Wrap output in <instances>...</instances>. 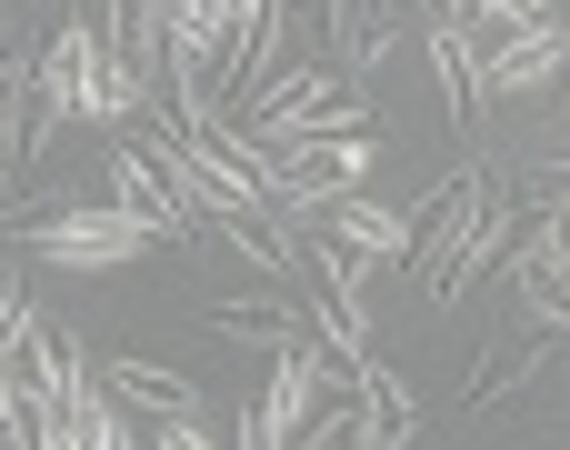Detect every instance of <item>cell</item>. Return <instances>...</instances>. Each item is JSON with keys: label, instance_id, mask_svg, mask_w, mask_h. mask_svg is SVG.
Returning a JSON list of instances; mask_svg holds the SVG:
<instances>
[{"label": "cell", "instance_id": "e0dca14e", "mask_svg": "<svg viewBox=\"0 0 570 450\" xmlns=\"http://www.w3.org/2000/svg\"><path fill=\"white\" fill-rule=\"evenodd\" d=\"M0 10H10V0H0Z\"/></svg>", "mask_w": 570, "mask_h": 450}, {"label": "cell", "instance_id": "8fae6325", "mask_svg": "<svg viewBox=\"0 0 570 450\" xmlns=\"http://www.w3.org/2000/svg\"><path fill=\"white\" fill-rule=\"evenodd\" d=\"M200 331H210V341H240V351H271V361H281V351H291L311 321H301V301H200Z\"/></svg>", "mask_w": 570, "mask_h": 450}, {"label": "cell", "instance_id": "9a60e30c", "mask_svg": "<svg viewBox=\"0 0 570 450\" xmlns=\"http://www.w3.org/2000/svg\"><path fill=\"white\" fill-rule=\"evenodd\" d=\"M70 421H80V450H150V441H140V431H130V401H120L110 381H90Z\"/></svg>", "mask_w": 570, "mask_h": 450}, {"label": "cell", "instance_id": "ac0fdd59", "mask_svg": "<svg viewBox=\"0 0 570 450\" xmlns=\"http://www.w3.org/2000/svg\"><path fill=\"white\" fill-rule=\"evenodd\" d=\"M561 321H570V311H561Z\"/></svg>", "mask_w": 570, "mask_h": 450}, {"label": "cell", "instance_id": "d6986e66", "mask_svg": "<svg viewBox=\"0 0 570 450\" xmlns=\"http://www.w3.org/2000/svg\"><path fill=\"white\" fill-rule=\"evenodd\" d=\"M561 170H570V160H561Z\"/></svg>", "mask_w": 570, "mask_h": 450}, {"label": "cell", "instance_id": "ba28073f", "mask_svg": "<svg viewBox=\"0 0 570 450\" xmlns=\"http://www.w3.org/2000/svg\"><path fill=\"white\" fill-rule=\"evenodd\" d=\"M110 200H120L150 241H170V251H190V231H200V221L170 200V180H160V160H150L140 140H110Z\"/></svg>", "mask_w": 570, "mask_h": 450}, {"label": "cell", "instance_id": "2e32d148", "mask_svg": "<svg viewBox=\"0 0 570 450\" xmlns=\"http://www.w3.org/2000/svg\"><path fill=\"white\" fill-rule=\"evenodd\" d=\"M150 450H220V441H210L200 411H190V421H150Z\"/></svg>", "mask_w": 570, "mask_h": 450}, {"label": "cell", "instance_id": "6da1fadb", "mask_svg": "<svg viewBox=\"0 0 570 450\" xmlns=\"http://www.w3.org/2000/svg\"><path fill=\"white\" fill-rule=\"evenodd\" d=\"M10 251L20 261H50V271H120V261L150 251V231L120 200H60L40 221H10Z\"/></svg>", "mask_w": 570, "mask_h": 450}, {"label": "cell", "instance_id": "7a4b0ae2", "mask_svg": "<svg viewBox=\"0 0 570 450\" xmlns=\"http://www.w3.org/2000/svg\"><path fill=\"white\" fill-rule=\"evenodd\" d=\"M371 160H381V140H371V130L291 140V150H271V160H261V190H271V211H331V200H351V190L371 180Z\"/></svg>", "mask_w": 570, "mask_h": 450}, {"label": "cell", "instance_id": "30bf717a", "mask_svg": "<svg viewBox=\"0 0 570 450\" xmlns=\"http://www.w3.org/2000/svg\"><path fill=\"white\" fill-rule=\"evenodd\" d=\"M20 381H30V401H70V411H80V391H90L100 371H90V351H80L70 321H40L30 351H20Z\"/></svg>", "mask_w": 570, "mask_h": 450}, {"label": "cell", "instance_id": "9c48e42d", "mask_svg": "<svg viewBox=\"0 0 570 450\" xmlns=\"http://www.w3.org/2000/svg\"><path fill=\"white\" fill-rule=\"evenodd\" d=\"M481 70H491V100H521V90L561 80V70H570V20L551 10V20H531V30H511V40H491Z\"/></svg>", "mask_w": 570, "mask_h": 450}, {"label": "cell", "instance_id": "277c9868", "mask_svg": "<svg viewBox=\"0 0 570 450\" xmlns=\"http://www.w3.org/2000/svg\"><path fill=\"white\" fill-rule=\"evenodd\" d=\"M431 10L421 0H321V50L341 60V80H371Z\"/></svg>", "mask_w": 570, "mask_h": 450}, {"label": "cell", "instance_id": "5bb4252c", "mask_svg": "<svg viewBox=\"0 0 570 450\" xmlns=\"http://www.w3.org/2000/svg\"><path fill=\"white\" fill-rule=\"evenodd\" d=\"M421 441V401H411V381L401 371H361V450H411Z\"/></svg>", "mask_w": 570, "mask_h": 450}, {"label": "cell", "instance_id": "7c38bea8", "mask_svg": "<svg viewBox=\"0 0 570 450\" xmlns=\"http://www.w3.org/2000/svg\"><path fill=\"white\" fill-rule=\"evenodd\" d=\"M331 241H351L371 271H411V211H371V200H331L321 211Z\"/></svg>", "mask_w": 570, "mask_h": 450}, {"label": "cell", "instance_id": "8992f818", "mask_svg": "<svg viewBox=\"0 0 570 450\" xmlns=\"http://www.w3.org/2000/svg\"><path fill=\"white\" fill-rule=\"evenodd\" d=\"M421 50H431V80H441V120L471 140V130H481V100H491L481 30H471V20H421Z\"/></svg>", "mask_w": 570, "mask_h": 450}, {"label": "cell", "instance_id": "3957f363", "mask_svg": "<svg viewBox=\"0 0 570 450\" xmlns=\"http://www.w3.org/2000/svg\"><path fill=\"white\" fill-rule=\"evenodd\" d=\"M521 231H531V190L511 180V170H491V190H481V211H471V231H461V251H451V271L431 281V311H461L491 271H511V251H521Z\"/></svg>", "mask_w": 570, "mask_h": 450}, {"label": "cell", "instance_id": "52a82bcc", "mask_svg": "<svg viewBox=\"0 0 570 450\" xmlns=\"http://www.w3.org/2000/svg\"><path fill=\"white\" fill-rule=\"evenodd\" d=\"M551 361H561V331H521L511 351H481L471 361V381H461V401H471V421H491V411H521V391H541L551 381Z\"/></svg>", "mask_w": 570, "mask_h": 450}, {"label": "cell", "instance_id": "5b68a950", "mask_svg": "<svg viewBox=\"0 0 570 450\" xmlns=\"http://www.w3.org/2000/svg\"><path fill=\"white\" fill-rule=\"evenodd\" d=\"M481 190H491V170H481V160H461L431 200H411V281H421V301H431V281L451 271V251H461V231H471Z\"/></svg>", "mask_w": 570, "mask_h": 450}, {"label": "cell", "instance_id": "4fadbf2b", "mask_svg": "<svg viewBox=\"0 0 570 450\" xmlns=\"http://www.w3.org/2000/svg\"><path fill=\"white\" fill-rule=\"evenodd\" d=\"M100 381H110V391H120V401H130L140 421H190V411H200V381H190V371L130 361V351H120V361H100Z\"/></svg>", "mask_w": 570, "mask_h": 450}]
</instances>
